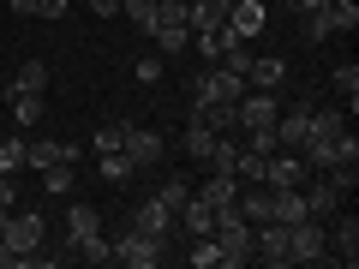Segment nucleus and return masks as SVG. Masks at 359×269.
I'll return each mask as SVG.
<instances>
[{"label": "nucleus", "instance_id": "obj_32", "mask_svg": "<svg viewBox=\"0 0 359 269\" xmlns=\"http://www.w3.org/2000/svg\"><path fill=\"white\" fill-rule=\"evenodd\" d=\"M335 90L347 96V114H353V108H359V66H353V60L335 66Z\"/></svg>", "mask_w": 359, "mask_h": 269}, {"label": "nucleus", "instance_id": "obj_23", "mask_svg": "<svg viewBox=\"0 0 359 269\" xmlns=\"http://www.w3.org/2000/svg\"><path fill=\"white\" fill-rule=\"evenodd\" d=\"M192 114H198V120H204V126H210V132H233V126H240V120H233V102H198V108H192Z\"/></svg>", "mask_w": 359, "mask_h": 269}, {"label": "nucleus", "instance_id": "obj_16", "mask_svg": "<svg viewBox=\"0 0 359 269\" xmlns=\"http://www.w3.org/2000/svg\"><path fill=\"white\" fill-rule=\"evenodd\" d=\"M174 221H180V228H186V233H192V240H198V233H210V228H216V209H210L204 198L192 192V198H186V204H180V216H174Z\"/></svg>", "mask_w": 359, "mask_h": 269}, {"label": "nucleus", "instance_id": "obj_30", "mask_svg": "<svg viewBox=\"0 0 359 269\" xmlns=\"http://www.w3.org/2000/svg\"><path fill=\"white\" fill-rule=\"evenodd\" d=\"M233 162H240V144H228V138H216V150H210V162H204V174H233Z\"/></svg>", "mask_w": 359, "mask_h": 269}, {"label": "nucleus", "instance_id": "obj_6", "mask_svg": "<svg viewBox=\"0 0 359 269\" xmlns=\"http://www.w3.org/2000/svg\"><path fill=\"white\" fill-rule=\"evenodd\" d=\"M306 156L299 150H269V162H264V186H276V192H287V186H306Z\"/></svg>", "mask_w": 359, "mask_h": 269}, {"label": "nucleus", "instance_id": "obj_40", "mask_svg": "<svg viewBox=\"0 0 359 269\" xmlns=\"http://www.w3.org/2000/svg\"><path fill=\"white\" fill-rule=\"evenodd\" d=\"M330 0H294V13H323Z\"/></svg>", "mask_w": 359, "mask_h": 269}, {"label": "nucleus", "instance_id": "obj_29", "mask_svg": "<svg viewBox=\"0 0 359 269\" xmlns=\"http://www.w3.org/2000/svg\"><path fill=\"white\" fill-rule=\"evenodd\" d=\"M323 13H330V25H335V30H347V36L359 30V0H330Z\"/></svg>", "mask_w": 359, "mask_h": 269}, {"label": "nucleus", "instance_id": "obj_2", "mask_svg": "<svg viewBox=\"0 0 359 269\" xmlns=\"http://www.w3.org/2000/svg\"><path fill=\"white\" fill-rule=\"evenodd\" d=\"M240 96H245V78L233 72V66H210L192 84V102H240Z\"/></svg>", "mask_w": 359, "mask_h": 269}, {"label": "nucleus", "instance_id": "obj_31", "mask_svg": "<svg viewBox=\"0 0 359 269\" xmlns=\"http://www.w3.org/2000/svg\"><path fill=\"white\" fill-rule=\"evenodd\" d=\"M132 174H138V167H132L126 150H108L102 156V179H108V186H120V179H132Z\"/></svg>", "mask_w": 359, "mask_h": 269}, {"label": "nucleus", "instance_id": "obj_21", "mask_svg": "<svg viewBox=\"0 0 359 269\" xmlns=\"http://www.w3.org/2000/svg\"><path fill=\"white\" fill-rule=\"evenodd\" d=\"M347 132V108H311V138H341Z\"/></svg>", "mask_w": 359, "mask_h": 269}, {"label": "nucleus", "instance_id": "obj_20", "mask_svg": "<svg viewBox=\"0 0 359 269\" xmlns=\"http://www.w3.org/2000/svg\"><path fill=\"white\" fill-rule=\"evenodd\" d=\"M245 78H252L245 90H276L287 78V60H252V66H245Z\"/></svg>", "mask_w": 359, "mask_h": 269}, {"label": "nucleus", "instance_id": "obj_35", "mask_svg": "<svg viewBox=\"0 0 359 269\" xmlns=\"http://www.w3.org/2000/svg\"><path fill=\"white\" fill-rule=\"evenodd\" d=\"M25 167V138H0V174H18Z\"/></svg>", "mask_w": 359, "mask_h": 269}, {"label": "nucleus", "instance_id": "obj_4", "mask_svg": "<svg viewBox=\"0 0 359 269\" xmlns=\"http://www.w3.org/2000/svg\"><path fill=\"white\" fill-rule=\"evenodd\" d=\"M0 240L13 245V257L36 251V245L48 240V221H42V209H18V216H6V233H0Z\"/></svg>", "mask_w": 359, "mask_h": 269}, {"label": "nucleus", "instance_id": "obj_8", "mask_svg": "<svg viewBox=\"0 0 359 269\" xmlns=\"http://www.w3.org/2000/svg\"><path fill=\"white\" fill-rule=\"evenodd\" d=\"M120 150L132 156V167H156V156H162V132L156 126H126V144Z\"/></svg>", "mask_w": 359, "mask_h": 269}, {"label": "nucleus", "instance_id": "obj_28", "mask_svg": "<svg viewBox=\"0 0 359 269\" xmlns=\"http://www.w3.org/2000/svg\"><path fill=\"white\" fill-rule=\"evenodd\" d=\"M72 251H78V257H84V263H114V245H108V240H102V228H96V233H84V240H78V245H72Z\"/></svg>", "mask_w": 359, "mask_h": 269}, {"label": "nucleus", "instance_id": "obj_26", "mask_svg": "<svg viewBox=\"0 0 359 269\" xmlns=\"http://www.w3.org/2000/svg\"><path fill=\"white\" fill-rule=\"evenodd\" d=\"M96 228H102V216H96L90 204H72V209H66V233H72V245L84 240V233H96Z\"/></svg>", "mask_w": 359, "mask_h": 269}, {"label": "nucleus", "instance_id": "obj_42", "mask_svg": "<svg viewBox=\"0 0 359 269\" xmlns=\"http://www.w3.org/2000/svg\"><path fill=\"white\" fill-rule=\"evenodd\" d=\"M6 216H13V204H0V233H6Z\"/></svg>", "mask_w": 359, "mask_h": 269}, {"label": "nucleus", "instance_id": "obj_11", "mask_svg": "<svg viewBox=\"0 0 359 269\" xmlns=\"http://www.w3.org/2000/svg\"><path fill=\"white\" fill-rule=\"evenodd\" d=\"M306 138H311V108H287V114H276V144H282V150H299Z\"/></svg>", "mask_w": 359, "mask_h": 269}, {"label": "nucleus", "instance_id": "obj_9", "mask_svg": "<svg viewBox=\"0 0 359 269\" xmlns=\"http://www.w3.org/2000/svg\"><path fill=\"white\" fill-rule=\"evenodd\" d=\"M132 228H138V233H150V240H168V233H174V209H168L162 198H144V204H138V216H132Z\"/></svg>", "mask_w": 359, "mask_h": 269}, {"label": "nucleus", "instance_id": "obj_17", "mask_svg": "<svg viewBox=\"0 0 359 269\" xmlns=\"http://www.w3.org/2000/svg\"><path fill=\"white\" fill-rule=\"evenodd\" d=\"M299 192H306V209H311V216H318V221H323V216H335V209L347 204V198L335 192L330 179H318V186H299Z\"/></svg>", "mask_w": 359, "mask_h": 269}, {"label": "nucleus", "instance_id": "obj_34", "mask_svg": "<svg viewBox=\"0 0 359 269\" xmlns=\"http://www.w3.org/2000/svg\"><path fill=\"white\" fill-rule=\"evenodd\" d=\"M120 13H126L138 30H156V0H120Z\"/></svg>", "mask_w": 359, "mask_h": 269}, {"label": "nucleus", "instance_id": "obj_24", "mask_svg": "<svg viewBox=\"0 0 359 269\" xmlns=\"http://www.w3.org/2000/svg\"><path fill=\"white\" fill-rule=\"evenodd\" d=\"M72 186H78V179H72V162L42 167V192H48V198H72Z\"/></svg>", "mask_w": 359, "mask_h": 269}, {"label": "nucleus", "instance_id": "obj_38", "mask_svg": "<svg viewBox=\"0 0 359 269\" xmlns=\"http://www.w3.org/2000/svg\"><path fill=\"white\" fill-rule=\"evenodd\" d=\"M36 18H66V0H36Z\"/></svg>", "mask_w": 359, "mask_h": 269}, {"label": "nucleus", "instance_id": "obj_19", "mask_svg": "<svg viewBox=\"0 0 359 269\" xmlns=\"http://www.w3.org/2000/svg\"><path fill=\"white\" fill-rule=\"evenodd\" d=\"M6 102H13L18 126H36V120H42V90H6Z\"/></svg>", "mask_w": 359, "mask_h": 269}, {"label": "nucleus", "instance_id": "obj_33", "mask_svg": "<svg viewBox=\"0 0 359 269\" xmlns=\"http://www.w3.org/2000/svg\"><path fill=\"white\" fill-rule=\"evenodd\" d=\"M156 198H162V204H168V209H174V216H180V204L192 198V179H186V174H174V179H168V186H162V192H156Z\"/></svg>", "mask_w": 359, "mask_h": 269}, {"label": "nucleus", "instance_id": "obj_10", "mask_svg": "<svg viewBox=\"0 0 359 269\" xmlns=\"http://www.w3.org/2000/svg\"><path fill=\"white\" fill-rule=\"evenodd\" d=\"M228 25H233V30H240V36H245V42H252V36H257V30H264V25H269V6H264V0H228Z\"/></svg>", "mask_w": 359, "mask_h": 269}, {"label": "nucleus", "instance_id": "obj_27", "mask_svg": "<svg viewBox=\"0 0 359 269\" xmlns=\"http://www.w3.org/2000/svg\"><path fill=\"white\" fill-rule=\"evenodd\" d=\"M186 263H192V269H222V245L210 240V233H198L192 251H186Z\"/></svg>", "mask_w": 359, "mask_h": 269}, {"label": "nucleus", "instance_id": "obj_36", "mask_svg": "<svg viewBox=\"0 0 359 269\" xmlns=\"http://www.w3.org/2000/svg\"><path fill=\"white\" fill-rule=\"evenodd\" d=\"M330 36H335L330 13H306V42H330Z\"/></svg>", "mask_w": 359, "mask_h": 269}, {"label": "nucleus", "instance_id": "obj_25", "mask_svg": "<svg viewBox=\"0 0 359 269\" xmlns=\"http://www.w3.org/2000/svg\"><path fill=\"white\" fill-rule=\"evenodd\" d=\"M126 126H132V120H102V126H96V138H90V150H96V156L120 150V144H126Z\"/></svg>", "mask_w": 359, "mask_h": 269}, {"label": "nucleus", "instance_id": "obj_7", "mask_svg": "<svg viewBox=\"0 0 359 269\" xmlns=\"http://www.w3.org/2000/svg\"><path fill=\"white\" fill-rule=\"evenodd\" d=\"M276 114H282L276 90H245L240 102H233V120H240L245 132H252V126H276Z\"/></svg>", "mask_w": 359, "mask_h": 269}, {"label": "nucleus", "instance_id": "obj_39", "mask_svg": "<svg viewBox=\"0 0 359 269\" xmlns=\"http://www.w3.org/2000/svg\"><path fill=\"white\" fill-rule=\"evenodd\" d=\"M90 13H102V18H114V13H120V0H90Z\"/></svg>", "mask_w": 359, "mask_h": 269}, {"label": "nucleus", "instance_id": "obj_5", "mask_svg": "<svg viewBox=\"0 0 359 269\" xmlns=\"http://www.w3.org/2000/svg\"><path fill=\"white\" fill-rule=\"evenodd\" d=\"M114 263H126V269H156L162 263V240H150V233H120L114 240Z\"/></svg>", "mask_w": 359, "mask_h": 269}, {"label": "nucleus", "instance_id": "obj_43", "mask_svg": "<svg viewBox=\"0 0 359 269\" xmlns=\"http://www.w3.org/2000/svg\"><path fill=\"white\" fill-rule=\"evenodd\" d=\"M264 6H276V0H264Z\"/></svg>", "mask_w": 359, "mask_h": 269}, {"label": "nucleus", "instance_id": "obj_41", "mask_svg": "<svg viewBox=\"0 0 359 269\" xmlns=\"http://www.w3.org/2000/svg\"><path fill=\"white\" fill-rule=\"evenodd\" d=\"M13 13L18 18H36V0H13Z\"/></svg>", "mask_w": 359, "mask_h": 269}, {"label": "nucleus", "instance_id": "obj_14", "mask_svg": "<svg viewBox=\"0 0 359 269\" xmlns=\"http://www.w3.org/2000/svg\"><path fill=\"white\" fill-rule=\"evenodd\" d=\"M330 257H341L347 269L359 263V221H353V216H341V221L330 228Z\"/></svg>", "mask_w": 359, "mask_h": 269}, {"label": "nucleus", "instance_id": "obj_12", "mask_svg": "<svg viewBox=\"0 0 359 269\" xmlns=\"http://www.w3.org/2000/svg\"><path fill=\"white\" fill-rule=\"evenodd\" d=\"M54 162H72L78 167V150H72V144H54V138L25 144V167H36V174H42V167H54Z\"/></svg>", "mask_w": 359, "mask_h": 269}, {"label": "nucleus", "instance_id": "obj_3", "mask_svg": "<svg viewBox=\"0 0 359 269\" xmlns=\"http://www.w3.org/2000/svg\"><path fill=\"white\" fill-rule=\"evenodd\" d=\"M287 251H294V263H323V257H330V233H323V221L318 216L294 221V228H287Z\"/></svg>", "mask_w": 359, "mask_h": 269}, {"label": "nucleus", "instance_id": "obj_22", "mask_svg": "<svg viewBox=\"0 0 359 269\" xmlns=\"http://www.w3.org/2000/svg\"><path fill=\"white\" fill-rule=\"evenodd\" d=\"M6 90H48V60H18V72H13Z\"/></svg>", "mask_w": 359, "mask_h": 269}, {"label": "nucleus", "instance_id": "obj_15", "mask_svg": "<svg viewBox=\"0 0 359 269\" xmlns=\"http://www.w3.org/2000/svg\"><path fill=\"white\" fill-rule=\"evenodd\" d=\"M198 198H204L210 209H233V198H240V179H233V174H204Z\"/></svg>", "mask_w": 359, "mask_h": 269}, {"label": "nucleus", "instance_id": "obj_13", "mask_svg": "<svg viewBox=\"0 0 359 269\" xmlns=\"http://www.w3.org/2000/svg\"><path fill=\"white\" fill-rule=\"evenodd\" d=\"M186 25H192V36L228 25V0H186Z\"/></svg>", "mask_w": 359, "mask_h": 269}, {"label": "nucleus", "instance_id": "obj_37", "mask_svg": "<svg viewBox=\"0 0 359 269\" xmlns=\"http://www.w3.org/2000/svg\"><path fill=\"white\" fill-rule=\"evenodd\" d=\"M132 72H138V84H156V78H162V60H156V54H150V60H138V66H132Z\"/></svg>", "mask_w": 359, "mask_h": 269}, {"label": "nucleus", "instance_id": "obj_1", "mask_svg": "<svg viewBox=\"0 0 359 269\" xmlns=\"http://www.w3.org/2000/svg\"><path fill=\"white\" fill-rule=\"evenodd\" d=\"M210 240L222 245V269H245V263H252V221H245L240 209H216Z\"/></svg>", "mask_w": 359, "mask_h": 269}, {"label": "nucleus", "instance_id": "obj_18", "mask_svg": "<svg viewBox=\"0 0 359 269\" xmlns=\"http://www.w3.org/2000/svg\"><path fill=\"white\" fill-rule=\"evenodd\" d=\"M216 138H222V132H210L204 120L192 114V126H186V156H192V162L204 167V162H210V150H216Z\"/></svg>", "mask_w": 359, "mask_h": 269}]
</instances>
